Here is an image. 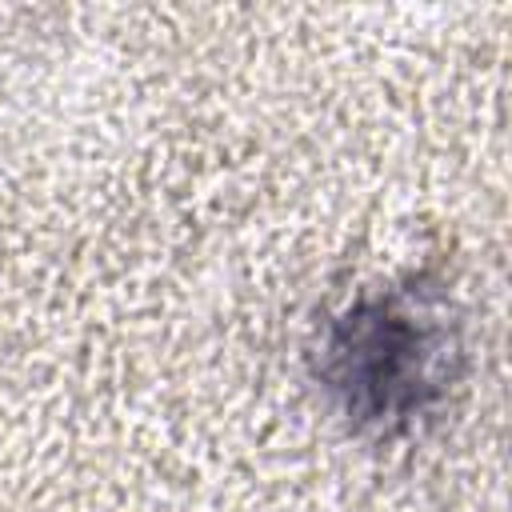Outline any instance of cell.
<instances>
[{
    "label": "cell",
    "instance_id": "cell-1",
    "mask_svg": "<svg viewBox=\"0 0 512 512\" xmlns=\"http://www.w3.org/2000/svg\"><path fill=\"white\" fill-rule=\"evenodd\" d=\"M456 352L444 304L420 288H392L332 320L320 380L348 420L388 428L420 416L444 392Z\"/></svg>",
    "mask_w": 512,
    "mask_h": 512
}]
</instances>
